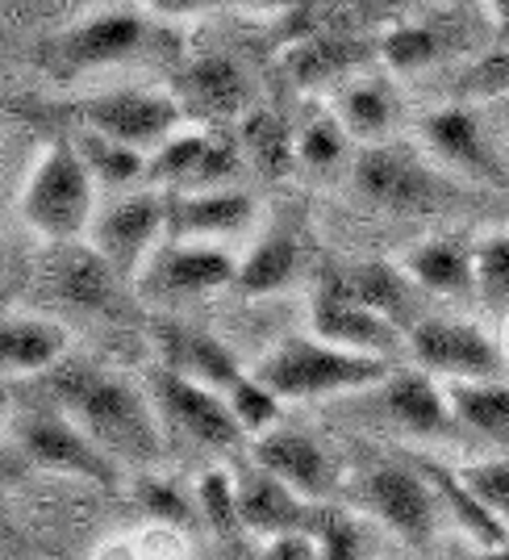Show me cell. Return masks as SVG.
Here are the masks:
<instances>
[{
    "instance_id": "cell-1",
    "label": "cell",
    "mask_w": 509,
    "mask_h": 560,
    "mask_svg": "<svg viewBox=\"0 0 509 560\" xmlns=\"http://www.w3.org/2000/svg\"><path fill=\"white\" fill-rule=\"evenodd\" d=\"M50 394L114 460L139 468L163 465V410L126 376L93 364H55Z\"/></svg>"
},
{
    "instance_id": "cell-2",
    "label": "cell",
    "mask_w": 509,
    "mask_h": 560,
    "mask_svg": "<svg viewBox=\"0 0 509 560\" xmlns=\"http://www.w3.org/2000/svg\"><path fill=\"white\" fill-rule=\"evenodd\" d=\"M251 373L284 401H313V397H339L380 385L393 373V364L384 355L339 348L322 335H293L268 351Z\"/></svg>"
},
{
    "instance_id": "cell-3",
    "label": "cell",
    "mask_w": 509,
    "mask_h": 560,
    "mask_svg": "<svg viewBox=\"0 0 509 560\" xmlns=\"http://www.w3.org/2000/svg\"><path fill=\"white\" fill-rule=\"evenodd\" d=\"M22 218L43 243H75L96 222V176L80 142L55 139L22 185Z\"/></svg>"
},
{
    "instance_id": "cell-4",
    "label": "cell",
    "mask_w": 509,
    "mask_h": 560,
    "mask_svg": "<svg viewBox=\"0 0 509 560\" xmlns=\"http://www.w3.org/2000/svg\"><path fill=\"white\" fill-rule=\"evenodd\" d=\"M355 192L384 213H426L439 201V180L414 142H368L351 167Z\"/></svg>"
},
{
    "instance_id": "cell-5",
    "label": "cell",
    "mask_w": 509,
    "mask_h": 560,
    "mask_svg": "<svg viewBox=\"0 0 509 560\" xmlns=\"http://www.w3.org/2000/svg\"><path fill=\"white\" fill-rule=\"evenodd\" d=\"M17 447L25 452L29 465L59 472V477L93 481V486H105V490H114L121 481V460H114L71 415L59 419V415H47V410H29L17 422Z\"/></svg>"
},
{
    "instance_id": "cell-6",
    "label": "cell",
    "mask_w": 509,
    "mask_h": 560,
    "mask_svg": "<svg viewBox=\"0 0 509 560\" xmlns=\"http://www.w3.org/2000/svg\"><path fill=\"white\" fill-rule=\"evenodd\" d=\"M405 343L414 351L417 369L442 381H497L509 376L506 348H497L476 323L460 318H422Z\"/></svg>"
},
{
    "instance_id": "cell-7",
    "label": "cell",
    "mask_w": 509,
    "mask_h": 560,
    "mask_svg": "<svg viewBox=\"0 0 509 560\" xmlns=\"http://www.w3.org/2000/svg\"><path fill=\"white\" fill-rule=\"evenodd\" d=\"M359 502L368 514L389 527L396 539H405L410 548H426L435 539V523L442 514V502L430 477L417 465H380L364 477Z\"/></svg>"
},
{
    "instance_id": "cell-8",
    "label": "cell",
    "mask_w": 509,
    "mask_h": 560,
    "mask_svg": "<svg viewBox=\"0 0 509 560\" xmlns=\"http://www.w3.org/2000/svg\"><path fill=\"white\" fill-rule=\"evenodd\" d=\"M84 126L117 139L126 147H134L142 155L159 151L163 142L171 139L185 121V105L176 93H159V89H121V93H105L88 101L84 109Z\"/></svg>"
},
{
    "instance_id": "cell-9",
    "label": "cell",
    "mask_w": 509,
    "mask_h": 560,
    "mask_svg": "<svg viewBox=\"0 0 509 560\" xmlns=\"http://www.w3.org/2000/svg\"><path fill=\"white\" fill-rule=\"evenodd\" d=\"M146 22L139 13H96L88 22L71 25L43 50V68L59 80L84 75L96 68H117L146 47Z\"/></svg>"
},
{
    "instance_id": "cell-10",
    "label": "cell",
    "mask_w": 509,
    "mask_h": 560,
    "mask_svg": "<svg viewBox=\"0 0 509 560\" xmlns=\"http://www.w3.org/2000/svg\"><path fill=\"white\" fill-rule=\"evenodd\" d=\"M238 280V264L217 243H192V238H167L159 252L142 264L139 293L146 302H185L213 289H226Z\"/></svg>"
},
{
    "instance_id": "cell-11",
    "label": "cell",
    "mask_w": 509,
    "mask_h": 560,
    "mask_svg": "<svg viewBox=\"0 0 509 560\" xmlns=\"http://www.w3.org/2000/svg\"><path fill=\"white\" fill-rule=\"evenodd\" d=\"M167 218H171V201L167 197H159V192H134V197H121L117 206L96 213L88 243L126 280H139L142 264L159 252L163 234H167Z\"/></svg>"
},
{
    "instance_id": "cell-12",
    "label": "cell",
    "mask_w": 509,
    "mask_h": 560,
    "mask_svg": "<svg viewBox=\"0 0 509 560\" xmlns=\"http://www.w3.org/2000/svg\"><path fill=\"white\" fill-rule=\"evenodd\" d=\"M151 397L163 410V419H171L188 440L213 447V452H234L247 440L242 422L234 419L230 397L213 385H201V381L159 364V373H151Z\"/></svg>"
},
{
    "instance_id": "cell-13",
    "label": "cell",
    "mask_w": 509,
    "mask_h": 560,
    "mask_svg": "<svg viewBox=\"0 0 509 560\" xmlns=\"http://www.w3.org/2000/svg\"><path fill=\"white\" fill-rule=\"evenodd\" d=\"M43 280L55 293V302L71 305L80 314H109V318H117L126 310V277L84 238L50 243L47 259H43Z\"/></svg>"
},
{
    "instance_id": "cell-14",
    "label": "cell",
    "mask_w": 509,
    "mask_h": 560,
    "mask_svg": "<svg viewBox=\"0 0 509 560\" xmlns=\"http://www.w3.org/2000/svg\"><path fill=\"white\" fill-rule=\"evenodd\" d=\"M309 327H313V335H322V339L339 343V348L368 351V355H384V360H389V355L401 348V339H405V330L396 327L393 318H384L380 310H371V305H364L359 298H351L347 284L339 280V272H330V277L318 284Z\"/></svg>"
},
{
    "instance_id": "cell-15",
    "label": "cell",
    "mask_w": 509,
    "mask_h": 560,
    "mask_svg": "<svg viewBox=\"0 0 509 560\" xmlns=\"http://www.w3.org/2000/svg\"><path fill=\"white\" fill-rule=\"evenodd\" d=\"M238 172V151L226 139L201 130H176L159 151L146 155V176L155 185L176 188H217Z\"/></svg>"
},
{
    "instance_id": "cell-16",
    "label": "cell",
    "mask_w": 509,
    "mask_h": 560,
    "mask_svg": "<svg viewBox=\"0 0 509 560\" xmlns=\"http://www.w3.org/2000/svg\"><path fill=\"white\" fill-rule=\"evenodd\" d=\"M422 135H426V147L439 155L442 164L467 172L472 180H485V185H506V167L497 160V151L488 147L485 130H481L472 109H463V105L435 109L422 121Z\"/></svg>"
},
{
    "instance_id": "cell-17",
    "label": "cell",
    "mask_w": 509,
    "mask_h": 560,
    "mask_svg": "<svg viewBox=\"0 0 509 560\" xmlns=\"http://www.w3.org/2000/svg\"><path fill=\"white\" fill-rule=\"evenodd\" d=\"M151 339H155V351H159L163 369H171V373L180 376H192V381H201V385H213V389H222V394H230L234 385H238V360H234V351L222 343V339H213L209 330H197V327H185V323H155L151 327Z\"/></svg>"
},
{
    "instance_id": "cell-18",
    "label": "cell",
    "mask_w": 509,
    "mask_h": 560,
    "mask_svg": "<svg viewBox=\"0 0 509 560\" xmlns=\"http://www.w3.org/2000/svg\"><path fill=\"white\" fill-rule=\"evenodd\" d=\"M238 511L251 536H280L293 527H309L318 523V511L309 506V498L297 493L284 477H276L272 468L254 465L247 472H238Z\"/></svg>"
},
{
    "instance_id": "cell-19",
    "label": "cell",
    "mask_w": 509,
    "mask_h": 560,
    "mask_svg": "<svg viewBox=\"0 0 509 560\" xmlns=\"http://www.w3.org/2000/svg\"><path fill=\"white\" fill-rule=\"evenodd\" d=\"M254 222V201L234 188H192L171 201L167 238H192V243H226Z\"/></svg>"
},
{
    "instance_id": "cell-20",
    "label": "cell",
    "mask_w": 509,
    "mask_h": 560,
    "mask_svg": "<svg viewBox=\"0 0 509 560\" xmlns=\"http://www.w3.org/2000/svg\"><path fill=\"white\" fill-rule=\"evenodd\" d=\"M384 406L405 431H414L422 440H451L455 422H460L451 394L439 389L435 373H426V369L384 376Z\"/></svg>"
},
{
    "instance_id": "cell-21",
    "label": "cell",
    "mask_w": 509,
    "mask_h": 560,
    "mask_svg": "<svg viewBox=\"0 0 509 560\" xmlns=\"http://www.w3.org/2000/svg\"><path fill=\"white\" fill-rule=\"evenodd\" d=\"M254 465L272 468L276 477H284L297 493H305L309 502H322L334 490V465L322 447L313 444L301 431H268L254 440Z\"/></svg>"
},
{
    "instance_id": "cell-22",
    "label": "cell",
    "mask_w": 509,
    "mask_h": 560,
    "mask_svg": "<svg viewBox=\"0 0 509 560\" xmlns=\"http://www.w3.org/2000/svg\"><path fill=\"white\" fill-rule=\"evenodd\" d=\"M176 96H180L185 114L217 121V117L242 114L251 105V84H247V75H242V68L234 59H226V55H205V59H197L180 75Z\"/></svg>"
},
{
    "instance_id": "cell-23",
    "label": "cell",
    "mask_w": 509,
    "mask_h": 560,
    "mask_svg": "<svg viewBox=\"0 0 509 560\" xmlns=\"http://www.w3.org/2000/svg\"><path fill=\"white\" fill-rule=\"evenodd\" d=\"M405 272L426 289V293H439V298H467L476 293V243H463L451 234H435V238H422L414 243L405 256Z\"/></svg>"
},
{
    "instance_id": "cell-24",
    "label": "cell",
    "mask_w": 509,
    "mask_h": 560,
    "mask_svg": "<svg viewBox=\"0 0 509 560\" xmlns=\"http://www.w3.org/2000/svg\"><path fill=\"white\" fill-rule=\"evenodd\" d=\"M414 465L430 477V486H435V493H439L442 502V514H451L460 523L463 536L472 539L481 552H509V523L497 511H488L485 502L467 490L460 468H447L439 460H426V456L414 460Z\"/></svg>"
},
{
    "instance_id": "cell-25",
    "label": "cell",
    "mask_w": 509,
    "mask_h": 560,
    "mask_svg": "<svg viewBox=\"0 0 509 560\" xmlns=\"http://www.w3.org/2000/svg\"><path fill=\"white\" fill-rule=\"evenodd\" d=\"M339 280L347 284L351 298H359L364 305H371V310H380L384 318H393L396 327L410 330L422 323L417 318V284L410 272H405V264L401 259H371V264H355V268H347V272H339Z\"/></svg>"
},
{
    "instance_id": "cell-26",
    "label": "cell",
    "mask_w": 509,
    "mask_h": 560,
    "mask_svg": "<svg viewBox=\"0 0 509 560\" xmlns=\"http://www.w3.org/2000/svg\"><path fill=\"white\" fill-rule=\"evenodd\" d=\"M68 355V330L43 314H9L0 330V360L9 376L50 373Z\"/></svg>"
},
{
    "instance_id": "cell-27",
    "label": "cell",
    "mask_w": 509,
    "mask_h": 560,
    "mask_svg": "<svg viewBox=\"0 0 509 560\" xmlns=\"http://www.w3.org/2000/svg\"><path fill=\"white\" fill-rule=\"evenodd\" d=\"M368 43L347 34H313L284 50V71L297 89H322L330 80H343L359 63H368Z\"/></svg>"
},
{
    "instance_id": "cell-28",
    "label": "cell",
    "mask_w": 509,
    "mask_h": 560,
    "mask_svg": "<svg viewBox=\"0 0 509 560\" xmlns=\"http://www.w3.org/2000/svg\"><path fill=\"white\" fill-rule=\"evenodd\" d=\"M301 272V238L293 231H272L254 243L247 259L238 264V289L247 298H272L280 289H288Z\"/></svg>"
},
{
    "instance_id": "cell-29",
    "label": "cell",
    "mask_w": 509,
    "mask_h": 560,
    "mask_svg": "<svg viewBox=\"0 0 509 560\" xmlns=\"http://www.w3.org/2000/svg\"><path fill=\"white\" fill-rule=\"evenodd\" d=\"M451 406L467 431L509 452V385L497 381H451Z\"/></svg>"
},
{
    "instance_id": "cell-30",
    "label": "cell",
    "mask_w": 509,
    "mask_h": 560,
    "mask_svg": "<svg viewBox=\"0 0 509 560\" xmlns=\"http://www.w3.org/2000/svg\"><path fill=\"white\" fill-rule=\"evenodd\" d=\"M238 142H242V151L251 155V164L263 176H288L293 167H301V160H297V139L288 135V126L272 109H254V114L242 117Z\"/></svg>"
},
{
    "instance_id": "cell-31",
    "label": "cell",
    "mask_w": 509,
    "mask_h": 560,
    "mask_svg": "<svg viewBox=\"0 0 509 560\" xmlns=\"http://www.w3.org/2000/svg\"><path fill=\"white\" fill-rule=\"evenodd\" d=\"M339 121L347 126L351 139L359 142H384L393 135V121H396V105L384 84L376 80H364L343 93L339 101Z\"/></svg>"
},
{
    "instance_id": "cell-32",
    "label": "cell",
    "mask_w": 509,
    "mask_h": 560,
    "mask_svg": "<svg viewBox=\"0 0 509 560\" xmlns=\"http://www.w3.org/2000/svg\"><path fill=\"white\" fill-rule=\"evenodd\" d=\"M201 514H205L209 532L230 544V548H242V536H247V523H242V511H238V481H230L226 472H209L201 477Z\"/></svg>"
},
{
    "instance_id": "cell-33",
    "label": "cell",
    "mask_w": 509,
    "mask_h": 560,
    "mask_svg": "<svg viewBox=\"0 0 509 560\" xmlns=\"http://www.w3.org/2000/svg\"><path fill=\"white\" fill-rule=\"evenodd\" d=\"M476 298L509 318V234H485L476 243Z\"/></svg>"
},
{
    "instance_id": "cell-34",
    "label": "cell",
    "mask_w": 509,
    "mask_h": 560,
    "mask_svg": "<svg viewBox=\"0 0 509 560\" xmlns=\"http://www.w3.org/2000/svg\"><path fill=\"white\" fill-rule=\"evenodd\" d=\"M75 142H80V151H84V160H88V167H93V176L100 185H121V180H134V176L146 172V155L134 151V147H126V142L105 139L96 130H88L84 139Z\"/></svg>"
},
{
    "instance_id": "cell-35",
    "label": "cell",
    "mask_w": 509,
    "mask_h": 560,
    "mask_svg": "<svg viewBox=\"0 0 509 560\" xmlns=\"http://www.w3.org/2000/svg\"><path fill=\"white\" fill-rule=\"evenodd\" d=\"M230 406H234V419L242 422V431H247V440H259V435H268L272 427L280 422V406H284V397L272 394L263 381L254 373H242L238 376V385H234L230 394Z\"/></svg>"
},
{
    "instance_id": "cell-36",
    "label": "cell",
    "mask_w": 509,
    "mask_h": 560,
    "mask_svg": "<svg viewBox=\"0 0 509 560\" xmlns=\"http://www.w3.org/2000/svg\"><path fill=\"white\" fill-rule=\"evenodd\" d=\"M380 55H384V63L401 75H410V71H422L435 63V55H439V34L430 30V25H396L393 34L380 43Z\"/></svg>"
},
{
    "instance_id": "cell-37",
    "label": "cell",
    "mask_w": 509,
    "mask_h": 560,
    "mask_svg": "<svg viewBox=\"0 0 509 560\" xmlns=\"http://www.w3.org/2000/svg\"><path fill=\"white\" fill-rule=\"evenodd\" d=\"M347 126L339 117H318V121H309L297 135V160L309 172H330L347 155Z\"/></svg>"
},
{
    "instance_id": "cell-38",
    "label": "cell",
    "mask_w": 509,
    "mask_h": 560,
    "mask_svg": "<svg viewBox=\"0 0 509 560\" xmlns=\"http://www.w3.org/2000/svg\"><path fill=\"white\" fill-rule=\"evenodd\" d=\"M100 557H188V539L180 536L176 523H155L151 518L146 532H139L126 544H105Z\"/></svg>"
},
{
    "instance_id": "cell-39",
    "label": "cell",
    "mask_w": 509,
    "mask_h": 560,
    "mask_svg": "<svg viewBox=\"0 0 509 560\" xmlns=\"http://www.w3.org/2000/svg\"><path fill=\"white\" fill-rule=\"evenodd\" d=\"M460 477L488 511H497L509 523V460H476V465L460 468Z\"/></svg>"
},
{
    "instance_id": "cell-40",
    "label": "cell",
    "mask_w": 509,
    "mask_h": 560,
    "mask_svg": "<svg viewBox=\"0 0 509 560\" xmlns=\"http://www.w3.org/2000/svg\"><path fill=\"white\" fill-rule=\"evenodd\" d=\"M313 536L322 544L325 560H351L364 557V539H359V527L351 523L347 514L339 511H318V523H313Z\"/></svg>"
},
{
    "instance_id": "cell-41",
    "label": "cell",
    "mask_w": 509,
    "mask_h": 560,
    "mask_svg": "<svg viewBox=\"0 0 509 560\" xmlns=\"http://www.w3.org/2000/svg\"><path fill=\"white\" fill-rule=\"evenodd\" d=\"M139 502L155 523H176V527H185L188 523L185 493L176 490L167 477H139Z\"/></svg>"
},
{
    "instance_id": "cell-42",
    "label": "cell",
    "mask_w": 509,
    "mask_h": 560,
    "mask_svg": "<svg viewBox=\"0 0 509 560\" xmlns=\"http://www.w3.org/2000/svg\"><path fill=\"white\" fill-rule=\"evenodd\" d=\"M460 80H463L460 84L463 96L509 93V50H497V55H488V59H481V63H472Z\"/></svg>"
},
{
    "instance_id": "cell-43",
    "label": "cell",
    "mask_w": 509,
    "mask_h": 560,
    "mask_svg": "<svg viewBox=\"0 0 509 560\" xmlns=\"http://www.w3.org/2000/svg\"><path fill=\"white\" fill-rule=\"evenodd\" d=\"M263 557H272V560H318L322 557V544H318V536H313L309 527H293V532L268 536Z\"/></svg>"
},
{
    "instance_id": "cell-44",
    "label": "cell",
    "mask_w": 509,
    "mask_h": 560,
    "mask_svg": "<svg viewBox=\"0 0 509 560\" xmlns=\"http://www.w3.org/2000/svg\"><path fill=\"white\" fill-rule=\"evenodd\" d=\"M151 13H159V18H192V13H205L213 9L217 0H142Z\"/></svg>"
},
{
    "instance_id": "cell-45",
    "label": "cell",
    "mask_w": 509,
    "mask_h": 560,
    "mask_svg": "<svg viewBox=\"0 0 509 560\" xmlns=\"http://www.w3.org/2000/svg\"><path fill=\"white\" fill-rule=\"evenodd\" d=\"M238 4L251 13H293V9H305L309 0H238Z\"/></svg>"
},
{
    "instance_id": "cell-46",
    "label": "cell",
    "mask_w": 509,
    "mask_h": 560,
    "mask_svg": "<svg viewBox=\"0 0 509 560\" xmlns=\"http://www.w3.org/2000/svg\"><path fill=\"white\" fill-rule=\"evenodd\" d=\"M488 9H493V18L501 25V34H509V0H485Z\"/></svg>"
},
{
    "instance_id": "cell-47",
    "label": "cell",
    "mask_w": 509,
    "mask_h": 560,
    "mask_svg": "<svg viewBox=\"0 0 509 560\" xmlns=\"http://www.w3.org/2000/svg\"><path fill=\"white\" fill-rule=\"evenodd\" d=\"M506 364H509V327H506Z\"/></svg>"
}]
</instances>
